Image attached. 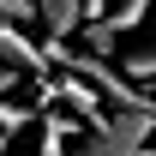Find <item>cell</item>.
Returning <instances> with one entry per match:
<instances>
[{"instance_id": "3957f363", "label": "cell", "mask_w": 156, "mask_h": 156, "mask_svg": "<svg viewBox=\"0 0 156 156\" xmlns=\"http://www.w3.org/2000/svg\"><path fill=\"white\" fill-rule=\"evenodd\" d=\"M0 60H6V66H18V72H42V54L30 48L24 24H6V18H0Z\"/></svg>"}, {"instance_id": "52a82bcc", "label": "cell", "mask_w": 156, "mask_h": 156, "mask_svg": "<svg viewBox=\"0 0 156 156\" xmlns=\"http://www.w3.org/2000/svg\"><path fill=\"white\" fill-rule=\"evenodd\" d=\"M0 18L6 24H36V0H0Z\"/></svg>"}, {"instance_id": "7a4b0ae2", "label": "cell", "mask_w": 156, "mask_h": 156, "mask_svg": "<svg viewBox=\"0 0 156 156\" xmlns=\"http://www.w3.org/2000/svg\"><path fill=\"white\" fill-rule=\"evenodd\" d=\"M36 24L48 30V42H72L84 30V0H36Z\"/></svg>"}, {"instance_id": "9c48e42d", "label": "cell", "mask_w": 156, "mask_h": 156, "mask_svg": "<svg viewBox=\"0 0 156 156\" xmlns=\"http://www.w3.org/2000/svg\"><path fill=\"white\" fill-rule=\"evenodd\" d=\"M12 84H18V66H6V60H0V102L12 96Z\"/></svg>"}, {"instance_id": "5b68a950", "label": "cell", "mask_w": 156, "mask_h": 156, "mask_svg": "<svg viewBox=\"0 0 156 156\" xmlns=\"http://www.w3.org/2000/svg\"><path fill=\"white\" fill-rule=\"evenodd\" d=\"M150 6H156V0H120V6H114V12H108V18H102V24H108L114 36H132L138 24L150 18Z\"/></svg>"}, {"instance_id": "8992f818", "label": "cell", "mask_w": 156, "mask_h": 156, "mask_svg": "<svg viewBox=\"0 0 156 156\" xmlns=\"http://www.w3.org/2000/svg\"><path fill=\"white\" fill-rule=\"evenodd\" d=\"M66 132H72V126L48 120V126H42V150H36V156H66Z\"/></svg>"}, {"instance_id": "277c9868", "label": "cell", "mask_w": 156, "mask_h": 156, "mask_svg": "<svg viewBox=\"0 0 156 156\" xmlns=\"http://www.w3.org/2000/svg\"><path fill=\"white\" fill-rule=\"evenodd\" d=\"M120 72L132 78V84H144V90H156V30H150L144 48H132V54L120 60Z\"/></svg>"}, {"instance_id": "6da1fadb", "label": "cell", "mask_w": 156, "mask_h": 156, "mask_svg": "<svg viewBox=\"0 0 156 156\" xmlns=\"http://www.w3.org/2000/svg\"><path fill=\"white\" fill-rule=\"evenodd\" d=\"M48 54H54V66H66L72 78H84V84H90L102 102H114V114H144V120L156 126V90L132 84V78L120 72L114 60L84 54V48H72V42H48Z\"/></svg>"}, {"instance_id": "ba28073f", "label": "cell", "mask_w": 156, "mask_h": 156, "mask_svg": "<svg viewBox=\"0 0 156 156\" xmlns=\"http://www.w3.org/2000/svg\"><path fill=\"white\" fill-rule=\"evenodd\" d=\"M108 12H114V0H84V18H90V24H102Z\"/></svg>"}, {"instance_id": "8fae6325", "label": "cell", "mask_w": 156, "mask_h": 156, "mask_svg": "<svg viewBox=\"0 0 156 156\" xmlns=\"http://www.w3.org/2000/svg\"><path fill=\"white\" fill-rule=\"evenodd\" d=\"M144 156H156V144H150V150H144Z\"/></svg>"}, {"instance_id": "30bf717a", "label": "cell", "mask_w": 156, "mask_h": 156, "mask_svg": "<svg viewBox=\"0 0 156 156\" xmlns=\"http://www.w3.org/2000/svg\"><path fill=\"white\" fill-rule=\"evenodd\" d=\"M6 144H12V138H6V132H0V156H6Z\"/></svg>"}]
</instances>
